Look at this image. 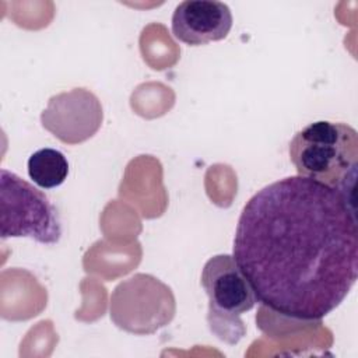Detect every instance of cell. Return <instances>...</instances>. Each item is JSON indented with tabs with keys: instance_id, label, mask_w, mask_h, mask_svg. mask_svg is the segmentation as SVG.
<instances>
[{
	"instance_id": "obj_1",
	"label": "cell",
	"mask_w": 358,
	"mask_h": 358,
	"mask_svg": "<svg viewBox=\"0 0 358 358\" xmlns=\"http://www.w3.org/2000/svg\"><path fill=\"white\" fill-rule=\"evenodd\" d=\"M234 259L257 301L270 310L305 322L320 320L357 281L354 201L299 175L273 182L245 204Z\"/></svg>"
},
{
	"instance_id": "obj_2",
	"label": "cell",
	"mask_w": 358,
	"mask_h": 358,
	"mask_svg": "<svg viewBox=\"0 0 358 358\" xmlns=\"http://www.w3.org/2000/svg\"><path fill=\"white\" fill-rule=\"evenodd\" d=\"M289 159L299 176L319 182L354 201L358 133L341 122H312L295 133Z\"/></svg>"
},
{
	"instance_id": "obj_3",
	"label": "cell",
	"mask_w": 358,
	"mask_h": 358,
	"mask_svg": "<svg viewBox=\"0 0 358 358\" xmlns=\"http://www.w3.org/2000/svg\"><path fill=\"white\" fill-rule=\"evenodd\" d=\"M200 282L208 296L210 330L228 344L238 343L246 331L241 315L257 302L249 280L234 256L217 255L204 264Z\"/></svg>"
},
{
	"instance_id": "obj_4",
	"label": "cell",
	"mask_w": 358,
	"mask_h": 358,
	"mask_svg": "<svg viewBox=\"0 0 358 358\" xmlns=\"http://www.w3.org/2000/svg\"><path fill=\"white\" fill-rule=\"evenodd\" d=\"M0 235L43 245L57 243L62 236L57 210L48 196L7 169L0 171Z\"/></svg>"
},
{
	"instance_id": "obj_5",
	"label": "cell",
	"mask_w": 358,
	"mask_h": 358,
	"mask_svg": "<svg viewBox=\"0 0 358 358\" xmlns=\"http://www.w3.org/2000/svg\"><path fill=\"white\" fill-rule=\"evenodd\" d=\"M173 313L171 289L147 274H136L120 282L110 296V317L131 333H152L169 323Z\"/></svg>"
},
{
	"instance_id": "obj_6",
	"label": "cell",
	"mask_w": 358,
	"mask_h": 358,
	"mask_svg": "<svg viewBox=\"0 0 358 358\" xmlns=\"http://www.w3.org/2000/svg\"><path fill=\"white\" fill-rule=\"evenodd\" d=\"M102 120L101 101L87 88H73L50 96L41 115L42 126L70 145L91 138L99 130Z\"/></svg>"
},
{
	"instance_id": "obj_7",
	"label": "cell",
	"mask_w": 358,
	"mask_h": 358,
	"mask_svg": "<svg viewBox=\"0 0 358 358\" xmlns=\"http://www.w3.org/2000/svg\"><path fill=\"white\" fill-rule=\"evenodd\" d=\"M232 28V13L215 0H186L172 14V34L180 42L199 46L227 38Z\"/></svg>"
},
{
	"instance_id": "obj_8",
	"label": "cell",
	"mask_w": 358,
	"mask_h": 358,
	"mask_svg": "<svg viewBox=\"0 0 358 358\" xmlns=\"http://www.w3.org/2000/svg\"><path fill=\"white\" fill-rule=\"evenodd\" d=\"M28 175L42 189L60 186L69 175L67 158L59 150L41 148L28 158Z\"/></svg>"
}]
</instances>
